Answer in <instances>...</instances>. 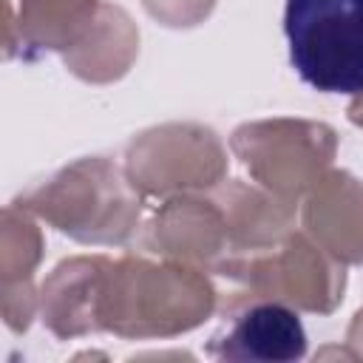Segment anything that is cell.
Wrapping results in <instances>:
<instances>
[{
    "instance_id": "cell-1",
    "label": "cell",
    "mask_w": 363,
    "mask_h": 363,
    "mask_svg": "<svg viewBox=\"0 0 363 363\" xmlns=\"http://www.w3.org/2000/svg\"><path fill=\"white\" fill-rule=\"evenodd\" d=\"M216 309L210 278L184 261H147L125 255L111 261L99 306V332L119 337H170L204 323Z\"/></svg>"
},
{
    "instance_id": "cell-2",
    "label": "cell",
    "mask_w": 363,
    "mask_h": 363,
    "mask_svg": "<svg viewBox=\"0 0 363 363\" xmlns=\"http://www.w3.org/2000/svg\"><path fill=\"white\" fill-rule=\"evenodd\" d=\"M14 204L82 244H125L142 216V193L102 156L62 167Z\"/></svg>"
},
{
    "instance_id": "cell-3",
    "label": "cell",
    "mask_w": 363,
    "mask_h": 363,
    "mask_svg": "<svg viewBox=\"0 0 363 363\" xmlns=\"http://www.w3.org/2000/svg\"><path fill=\"white\" fill-rule=\"evenodd\" d=\"M295 74L320 94H363V0H286Z\"/></svg>"
},
{
    "instance_id": "cell-4",
    "label": "cell",
    "mask_w": 363,
    "mask_h": 363,
    "mask_svg": "<svg viewBox=\"0 0 363 363\" xmlns=\"http://www.w3.org/2000/svg\"><path fill=\"white\" fill-rule=\"evenodd\" d=\"M230 147L267 193L295 204L326 176L337 133L309 119H264L235 128Z\"/></svg>"
},
{
    "instance_id": "cell-5",
    "label": "cell",
    "mask_w": 363,
    "mask_h": 363,
    "mask_svg": "<svg viewBox=\"0 0 363 363\" xmlns=\"http://www.w3.org/2000/svg\"><path fill=\"white\" fill-rule=\"evenodd\" d=\"M218 275L241 281L252 298L281 301L315 315H329L346 289L343 264L301 233H286L281 241L224 264Z\"/></svg>"
},
{
    "instance_id": "cell-6",
    "label": "cell",
    "mask_w": 363,
    "mask_h": 363,
    "mask_svg": "<svg viewBox=\"0 0 363 363\" xmlns=\"http://www.w3.org/2000/svg\"><path fill=\"white\" fill-rule=\"evenodd\" d=\"M125 173L142 196L213 190L227 173V153L210 128L173 122L133 136Z\"/></svg>"
},
{
    "instance_id": "cell-7",
    "label": "cell",
    "mask_w": 363,
    "mask_h": 363,
    "mask_svg": "<svg viewBox=\"0 0 363 363\" xmlns=\"http://www.w3.org/2000/svg\"><path fill=\"white\" fill-rule=\"evenodd\" d=\"M145 244L150 252L164 258L193 267H213L218 272V267L227 264L238 250L224 190H216L213 196L179 193L167 199L147 224Z\"/></svg>"
},
{
    "instance_id": "cell-8",
    "label": "cell",
    "mask_w": 363,
    "mask_h": 363,
    "mask_svg": "<svg viewBox=\"0 0 363 363\" xmlns=\"http://www.w3.org/2000/svg\"><path fill=\"white\" fill-rule=\"evenodd\" d=\"M207 354L216 360L286 363L306 354V332L292 306L269 298H252L227 312L221 329L210 337Z\"/></svg>"
},
{
    "instance_id": "cell-9",
    "label": "cell",
    "mask_w": 363,
    "mask_h": 363,
    "mask_svg": "<svg viewBox=\"0 0 363 363\" xmlns=\"http://www.w3.org/2000/svg\"><path fill=\"white\" fill-rule=\"evenodd\" d=\"M309 235L340 264H363V182L346 170H329L303 204Z\"/></svg>"
},
{
    "instance_id": "cell-10",
    "label": "cell",
    "mask_w": 363,
    "mask_h": 363,
    "mask_svg": "<svg viewBox=\"0 0 363 363\" xmlns=\"http://www.w3.org/2000/svg\"><path fill=\"white\" fill-rule=\"evenodd\" d=\"M111 258L105 255H79L62 261L40 289V312L43 323L62 340L79 337L88 332H99L96 306L105 272Z\"/></svg>"
},
{
    "instance_id": "cell-11",
    "label": "cell",
    "mask_w": 363,
    "mask_h": 363,
    "mask_svg": "<svg viewBox=\"0 0 363 363\" xmlns=\"http://www.w3.org/2000/svg\"><path fill=\"white\" fill-rule=\"evenodd\" d=\"M40 255H43V238L28 210L17 204L6 207L0 258H3V318L11 332H26L34 318L37 295L31 286V275Z\"/></svg>"
},
{
    "instance_id": "cell-12",
    "label": "cell",
    "mask_w": 363,
    "mask_h": 363,
    "mask_svg": "<svg viewBox=\"0 0 363 363\" xmlns=\"http://www.w3.org/2000/svg\"><path fill=\"white\" fill-rule=\"evenodd\" d=\"M99 9V0H23L17 23L20 51L71 54L91 37Z\"/></svg>"
},
{
    "instance_id": "cell-13",
    "label": "cell",
    "mask_w": 363,
    "mask_h": 363,
    "mask_svg": "<svg viewBox=\"0 0 363 363\" xmlns=\"http://www.w3.org/2000/svg\"><path fill=\"white\" fill-rule=\"evenodd\" d=\"M139 51V31L133 28L130 17L111 3H102L96 26L91 37L65 54V65L85 82H111L119 79Z\"/></svg>"
},
{
    "instance_id": "cell-14",
    "label": "cell",
    "mask_w": 363,
    "mask_h": 363,
    "mask_svg": "<svg viewBox=\"0 0 363 363\" xmlns=\"http://www.w3.org/2000/svg\"><path fill=\"white\" fill-rule=\"evenodd\" d=\"M142 3L156 20L173 28H187L201 23L216 6V0H142Z\"/></svg>"
},
{
    "instance_id": "cell-15",
    "label": "cell",
    "mask_w": 363,
    "mask_h": 363,
    "mask_svg": "<svg viewBox=\"0 0 363 363\" xmlns=\"http://www.w3.org/2000/svg\"><path fill=\"white\" fill-rule=\"evenodd\" d=\"M349 346H352V357H363V309H357L352 326H349Z\"/></svg>"
},
{
    "instance_id": "cell-16",
    "label": "cell",
    "mask_w": 363,
    "mask_h": 363,
    "mask_svg": "<svg viewBox=\"0 0 363 363\" xmlns=\"http://www.w3.org/2000/svg\"><path fill=\"white\" fill-rule=\"evenodd\" d=\"M349 119H352L354 125H360V128H363V94H360V96H354V102L349 105Z\"/></svg>"
}]
</instances>
